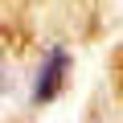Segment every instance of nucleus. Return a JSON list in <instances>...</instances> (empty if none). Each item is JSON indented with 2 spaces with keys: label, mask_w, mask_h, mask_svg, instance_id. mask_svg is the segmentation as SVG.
<instances>
[{
  "label": "nucleus",
  "mask_w": 123,
  "mask_h": 123,
  "mask_svg": "<svg viewBox=\"0 0 123 123\" xmlns=\"http://www.w3.org/2000/svg\"><path fill=\"white\" fill-rule=\"evenodd\" d=\"M66 70H70V53H66V49H49V53H45V66H41V74H37V86H33V98H37V103L57 98V90L66 86Z\"/></svg>",
  "instance_id": "nucleus-1"
}]
</instances>
